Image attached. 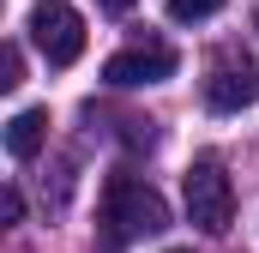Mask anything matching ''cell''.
Here are the masks:
<instances>
[{"mask_svg": "<svg viewBox=\"0 0 259 253\" xmlns=\"http://www.w3.org/2000/svg\"><path fill=\"white\" fill-rule=\"evenodd\" d=\"M103 223H109V247H121V241H139V235H163L169 229V205L139 175H109V187H103Z\"/></svg>", "mask_w": 259, "mask_h": 253, "instance_id": "6da1fadb", "label": "cell"}, {"mask_svg": "<svg viewBox=\"0 0 259 253\" xmlns=\"http://www.w3.org/2000/svg\"><path fill=\"white\" fill-rule=\"evenodd\" d=\"M30 43L42 49L49 66H72L84 55V18H78L66 0H36V6H30Z\"/></svg>", "mask_w": 259, "mask_h": 253, "instance_id": "7a4b0ae2", "label": "cell"}, {"mask_svg": "<svg viewBox=\"0 0 259 253\" xmlns=\"http://www.w3.org/2000/svg\"><path fill=\"white\" fill-rule=\"evenodd\" d=\"M187 217H193V229H205V235H223L229 217H235V187H229V175L211 157L187 169Z\"/></svg>", "mask_w": 259, "mask_h": 253, "instance_id": "3957f363", "label": "cell"}, {"mask_svg": "<svg viewBox=\"0 0 259 253\" xmlns=\"http://www.w3.org/2000/svg\"><path fill=\"white\" fill-rule=\"evenodd\" d=\"M205 103L217 115H235V109L259 103V66L247 55H217L211 72H205Z\"/></svg>", "mask_w": 259, "mask_h": 253, "instance_id": "277c9868", "label": "cell"}, {"mask_svg": "<svg viewBox=\"0 0 259 253\" xmlns=\"http://www.w3.org/2000/svg\"><path fill=\"white\" fill-rule=\"evenodd\" d=\"M175 66L181 61H175L169 43H133V49H121V55H109L103 78H109L115 91H133V85H163Z\"/></svg>", "mask_w": 259, "mask_h": 253, "instance_id": "5b68a950", "label": "cell"}, {"mask_svg": "<svg viewBox=\"0 0 259 253\" xmlns=\"http://www.w3.org/2000/svg\"><path fill=\"white\" fill-rule=\"evenodd\" d=\"M42 139H49V109H18V115L6 121V151H12L18 163H30V157L42 151Z\"/></svg>", "mask_w": 259, "mask_h": 253, "instance_id": "8992f818", "label": "cell"}, {"mask_svg": "<svg viewBox=\"0 0 259 253\" xmlns=\"http://www.w3.org/2000/svg\"><path fill=\"white\" fill-rule=\"evenodd\" d=\"M169 6V18H181V24H193V18H211L223 0H163Z\"/></svg>", "mask_w": 259, "mask_h": 253, "instance_id": "52a82bcc", "label": "cell"}, {"mask_svg": "<svg viewBox=\"0 0 259 253\" xmlns=\"http://www.w3.org/2000/svg\"><path fill=\"white\" fill-rule=\"evenodd\" d=\"M18 78H24V61H18V49L6 43V49H0V91H18Z\"/></svg>", "mask_w": 259, "mask_h": 253, "instance_id": "ba28073f", "label": "cell"}, {"mask_svg": "<svg viewBox=\"0 0 259 253\" xmlns=\"http://www.w3.org/2000/svg\"><path fill=\"white\" fill-rule=\"evenodd\" d=\"M18 217H24V193L6 187V223H18Z\"/></svg>", "mask_w": 259, "mask_h": 253, "instance_id": "9c48e42d", "label": "cell"}, {"mask_svg": "<svg viewBox=\"0 0 259 253\" xmlns=\"http://www.w3.org/2000/svg\"><path fill=\"white\" fill-rule=\"evenodd\" d=\"M97 6H103V12H127L133 0H97Z\"/></svg>", "mask_w": 259, "mask_h": 253, "instance_id": "30bf717a", "label": "cell"}, {"mask_svg": "<svg viewBox=\"0 0 259 253\" xmlns=\"http://www.w3.org/2000/svg\"><path fill=\"white\" fill-rule=\"evenodd\" d=\"M169 253H187V247H169Z\"/></svg>", "mask_w": 259, "mask_h": 253, "instance_id": "8fae6325", "label": "cell"}]
</instances>
